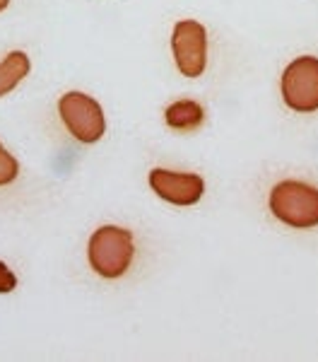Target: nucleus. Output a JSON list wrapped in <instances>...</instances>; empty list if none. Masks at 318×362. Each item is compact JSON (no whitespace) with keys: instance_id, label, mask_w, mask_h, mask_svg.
<instances>
[{"instance_id":"nucleus-10","label":"nucleus","mask_w":318,"mask_h":362,"mask_svg":"<svg viewBox=\"0 0 318 362\" xmlns=\"http://www.w3.org/2000/svg\"><path fill=\"white\" fill-rule=\"evenodd\" d=\"M17 288V278L8 266L0 261V295H8Z\"/></svg>"},{"instance_id":"nucleus-8","label":"nucleus","mask_w":318,"mask_h":362,"mask_svg":"<svg viewBox=\"0 0 318 362\" xmlns=\"http://www.w3.org/2000/svg\"><path fill=\"white\" fill-rule=\"evenodd\" d=\"M202 107L198 102H190V99H181V102H173L166 107L164 112V121L169 128H176V131H193L202 124Z\"/></svg>"},{"instance_id":"nucleus-3","label":"nucleus","mask_w":318,"mask_h":362,"mask_svg":"<svg viewBox=\"0 0 318 362\" xmlns=\"http://www.w3.org/2000/svg\"><path fill=\"white\" fill-rule=\"evenodd\" d=\"M58 114L71 136L80 143H97L106 131L102 104L85 92H68L58 99Z\"/></svg>"},{"instance_id":"nucleus-9","label":"nucleus","mask_w":318,"mask_h":362,"mask_svg":"<svg viewBox=\"0 0 318 362\" xmlns=\"http://www.w3.org/2000/svg\"><path fill=\"white\" fill-rule=\"evenodd\" d=\"M17 174H20V165H17L15 157L5 150V145L0 143V186L13 184L17 179Z\"/></svg>"},{"instance_id":"nucleus-4","label":"nucleus","mask_w":318,"mask_h":362,"mask_svg":"<svg viewBox=\"0 0 318 362\" xmlns=\"http://www.w3.org/2000/svg\"><path fill=\"white\" fill-rule=\"evenodd\" d=\"M282 99L294 112H316L318 109V58H294L282 73Z\"/></svg>"},{"instance_id":"nucleus-6","label":"nucleus","mask_w":318,"mask_h":362,"mask_svg":"<svg viewBox=\"0 0 318 362\" xmlns=\"http://www.w3.org/2000/svg\"><path fill=\"white\" fill-rule=\"evenodd\" d=\"M149 186L159 198L173 206H195L205 194V181L198 174H178L159 167L149 172Z\"/></svg>"},{"instance_id":"nucleus-2","label":"nucleus","mask_w":318,"mask_h":362,"mask_svg":"<svg viewBox=\"0 0 318 362\" xmlns=\"http://www.w3.org/2000/svg\"><path fill=\"white\" fill-rule=\"evenodd\" d=\"M270 210L289 227L309 230L318 225V189L304 181H280L270 191Z\"/></svg>"},{"instance_id":"nucleus-11","label":"nucleus","mask_w":318,"mask_h":362,"mask_svg":"<svg viewBox=\"0 0 318 362\" xmlns=\"http://www.w3.org/2000/svg\"><path fill=\"white\" fill-rule=\"evenodd\" d=\"M8 5H10V0H0V13H3V10L8 8Z\"/></svg>"},{"instance_id":"nucleus-1","label":"nucleus","mask_w":318,"mask_h":362,"mask_svg":"<svg viewBox=\"0 0 318 362\" xmlns=\"http://www.w3.org/2000/svg\"><path fill=\"white\" fill-rule=\"evenodd\" d=\"M87 256H90V266L102 278H121L130 268L133 256H135L133 232L116 225L99 227L90 237Z\"/></svg>"},{"instance_id":"nucleus-7","label":"nucleus","mask_w":318,"mask_h":362,"mask_svg":"<svg viewBox=\"0 0 318 362\" xmlns=\"http://www.w3.org/2000/svg\"><path fill=\"white\" fill-rule=\"evenodd\" d=\"M29 68H32V63H29V56L25 51H10V54L0 61V97L13 92L15 87L27 78Z\"/></svg>"},{"instance_id":"nucleus-5","label":"nucleus","mask_w":318,"mask_h":362,"mask_svg":"<svg viewBox=\"0 0 318 362\" xmlns=\"http://www.w3.org/2000/svg\"><path fill=\"white\" fill-rule=\"evenodd\" d=\"M171 51L178 70L186 78H198L207 66V32L200 22L181 20L173 25Z\"/></svg>"}]
</instances>
